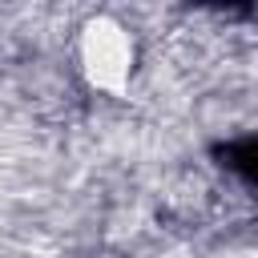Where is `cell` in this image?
Segmentation results:
<instances>
[{"instance_id": "cell-2", "label": "cell", "mask_w": 258, "mask_h": 258, "mask_svg": "<svg viewBox=\"0 0 258 258\" xmlns=\"http://www.w3.org/2000/svg\"><path fill=\"white\" fill-rule=\"evenodd\" d=\"M113 258H117V254H113Z\"/></svg>"}, {"instance_id": "cell-1", "label": "cell", "mask_w": 258, "mask_h": 258, "mask_svg": "<svg viewBox=\"0 0 258 258\" xmlns=\"http://www.w3.org/2000/svg\"><path fill=\"white\" fill-rule=\"evenodd\" d=\"M73 56H77L81 81L93 93H105V97H121L133 85V73H137V60H141L133 28L117 16H109V12L89 16L77 28Z\"/></svg>"}]
</instances>
